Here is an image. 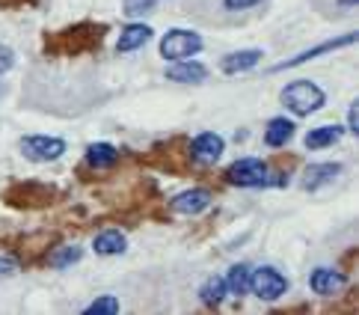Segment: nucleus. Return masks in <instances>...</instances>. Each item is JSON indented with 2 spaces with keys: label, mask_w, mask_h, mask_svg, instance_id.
I'll list each match as a JSON object with an SVG mask.
<instances>
[{
  "label": "nucleus",
  "mask_w": 359,
  "mask_h": 315,
  "mask_svg": "<svg viewBox=\"0 0 359 315\" xmlns=\"http://www.w3.org/2000/svg\"><path fill=\"white\" fill-rule=\"evenodd\" d=\"M282 105H285L294 116H312L320 107L327 105V93L320 90L315 81H291L285 90H282Z\"/></svg>",
  "instance_id": "1"
},
{
  "label": "nucleus",
  "mask_w": 359,
  "mask_h": 315,
  "mask_svg": "<svg viewBox=\"0 0 359 315\" xmlns=\"http://www.w3.org/2000/svg\"><path fill=\"white\" fill-rule=\"evenodd\" d=\"M205 48L202 42V36L196 30H184V27H172V30H166L163 33V39H161V57L163 60H190V57H196L199 51Z\"/></svg>",
  "instance_id": "2"
},
{
  "label": "nucleus",
  "mask_w": 359,
  "mask_h": 315,
  "mask_svg": "<svg viewBox=\"0 0 359 315\" xmlns=\"http://www.w3.org/2000/svg\"><path fill=\"white\" fill-rule=\"evenodd\" d=\"M271 167L262 158H238L232 167L226 170V179L238 185V187H267L276 185V179H271Z\"/></svg>",
  "instance_id": "3"
},
{
  "label": "nucleus",
  "mask_w": 359,
  "mask_h": 315,
  "mask_svg": "<svg viewBox=\"0 0 359 315\" xmlns=\"http://www.w3.org/2000/svg\"><path fill=\"white\" fill-rule=\"evenodd\" d=\"M285 292H288V280H285V274L273 268V264H262V268L250 271V295H255L259 300L273 304V300H279Z\"/></svg>",
  "instance_id": "4"
},
{
  "label": "nucleus",
  "mask_w": 359,
  "mask_h": 315,
  "mask_svg": "<svg viewBox=\"0 0 359 315\" xmlns=\"http://www.w3.org/2000/svg\"><path fill=\"white\" fill-rule=\"evenodd\" d=\"M66 140L62 137H48V134H30L21 140V155L36 163H50L66 155Z\"/></svg>",
  "instance_id": "5"
},
{
  "label": "nucleus",
  "mask_w": 359,
  "mask_h": 315,
  "mask_svg": "<svg viewBox=\"0 0 359 315\" xmlns=\"http://www.w3.org/2000/svg\"><path fill=\"white\" fill-rule=\"evenodd\" d=\"M353 42H356V33H344V36H339V39H327V42H320V45L309 48V51H300L297 57H291V60H282V62H276V66H273L271 72L297 69V66H303V62L318 60L320 54H332V51H339V48H348V45H353Z\"/></svg>",
  "instance_id": "6"
},
{
  "label": "nucleus",
  "mask_w": 359,
  "mask_h": 315,
  "mask_svg": "<svg viewBox=\"0 0 359 315\" xmlns=\"http://www.w3.org/2000/svg\"><path fill=\"white\" fill-rule=\"evenodd\" d=\"M226 152V140L217 131H202L190 143V158L196 163H217Z\"/></svg>",
  "instance_id": "7"
},
{
  "label": "nucleus",
  "mask_w": 359,
  "mask_h": 315,
  "mask_svg": "<svg viewBox=\"0 0 359 315\" xmlns=\"http://www.w3.org/2000/svg\"><path fill=\"white\" fill-rule=\"evenodd\" d=\"M208 206H211V194L205 191V187H190V191L170 199V208L175 214H184V217H196V214H202Z\"/></svg>",
  "instance_id": "8"
},
{
  "label": "nucleus",
  "mask_w": 359,
  "mask_h": 315,
  "mask_svg": "<svg viewBox=\"0 0 359 315\" xmlns=\"http://www.w3.org/2000/svg\"><path fill=\"white\" fill-rule=\"evenodd\" d=\"M348 286V276H344L341 271H332V268H315L309 274V288L315 295L320 297H332V295H339L341 288Z\"/></svg>",
  "instance_id": "9"
},
{
  "label": "nucleus",
  "mask_w": 359,
  "mask_h": 315,
  "mask_svg": "<svg viewBox=\"0 0 359 315\" xmlns=\"http://www.w3.org/2000/svg\"><path fill=\"white\" fill-rule=\"evenodd\" d=\"M341 175V163H336V161H324V163H309L306 167V173H303V187L306 191H320V187H327V185H332Z\"/></svg>",
  "instance_id": "10"
},
{
  "label": "nucleus",
  "mask_w": 359,
  "mask_h": 315,
  "mask_svg": "<svg viewBox=\"0 0 359 315\" xmlns=\"http://www.w3.org/2000/svg\"><path fill=\"white\" fill-rule=\"evenodd\" d=\"M262 57H264L262 48H243V51L226 54L220 60V69H223V74H243V72H252L259 66Z\"/></svg>",
  "instance_id": "11"
},
{
  "label": "nucleus",
  "mask_w": 359,
  "mask_h": 315,
  "mask_svg": "<svg viewBox=\"0 0 359 315\" xmlns=\"http://www.w3.org/2000/svg\"><path fill=\"white\" fill-rule=\"evenodd\" d=\"M166 81H172V83H202V81H208V69L194 57L175 60V66L166 69Z\"/></svg>",
  "instance_id": "12"
},
{
  "label": "nucleus",
  "mask_w": 359,
  "mask_h": 315,
  "mask_svg": "<svg viewBox=\"0 0 359 315\" xmlns=\"http://www.w3.org/2000/svg\"><path fill=\"white\" fill-rule=\"evenodd\" d=\"M151 39V27L143 21H131L128 27L119 33V42H116V54H131V51H140L143 45H149Z\"/></svg>",
  "instance_id": "13"
},
{
  "label": "nucleus",
  "mask_w": 359,
  "mask_h": 315,
  "mask_svg": "<svg viewBox=\"0 0 359 315\" xmlns=\"http://www.w3.org/2000/svg\"><path fill=\"white\" fill-rule=\"evenodd\" d=\"M294 131H297V125H294V119L273 116L271 122H267V128H264V146H271V149H282V146H288V143L294 140Z\"/></svg>",
  "instance_id": "14"
},
{
  "label": "nucleus",
  "mask_w": 359,
  "mask_h": 315,
  "mask_svg": "<svg viewBox=\"0 0 359 315\" xmlns=\"http://www.w3.org/2000/svg\"><path fill=\"white\" fill-rule=\"evenodd\" d=\"M344 137V125H318L306 134V149H327V146H336Z\"/></svg>",
  "instance_id": "15"
},
{
  "label": "nucleus",
  "mask_w": 359,
  "mask_h": 315,
  "mask_svg": "<svg viewBox=\"0 0 359 315\" xmlns=\"http://www.w3.org/2000/svg\"><path fill=\"white\" fill-rule=\"evenodd\" d=\"M93 250L98 256H119V253H125V250H128V238L119 229H104V232L95 235Z\"/></svg>",
  "instance_id": "16"
},
{
  "label": "nucleus",
  "mask_w": 359,
  "mask_h": 315,
  "mask_svg": "<svg viewBox=\"0 0 359 315\" xmlns=\"http://www.w3.org/2000/svg\"><path fill=\"white\" fill-rule=\"evenodd\" d=\"M116 161H119V149L113 143H93L86 149V163L95 167V170H107Z\"/></svg>",
  "instance_id": "17"
},
{
  "label": "nucleus",
  "mask_w": 359,
  "mask_h": 315,
  "mask_svg": "<svg viewBox=\"0 0 359 315\" xmlns=\"http://www.w3.org/2000/svg\"><path fill=\"white\" fill-rule=\"evenodd\" d=\"M250 264H232V268H229V274L223 276L226 280V288H229V295H235V297H243L250 292Z\"/></svg>",
  "instance_id": "18"
},
{
  "label": "nucleus",
  "mask_w": 359,
  "mask_h": 315,
  "mask_svg": "<svg viewBox=\"0 0 359 315\" xmlns=\"http://www.w3.org/2000/svg\"><path fill=\"white\" fill-rule=\"evenodd\" d=\"M226 295H229V288H226L223 276H211V280H205V286L199 288V300L205 307H220Z\"/></svg>",
  "instance_id": "19"
},
{
  "label": "nucleus",
  "mask_w": 359,
  "mask_h": 315,
  "mask_svg": "<svg viewBox=\"0 0 359 315\" xmlns=\"http://www.w3.org/2000/svg\"><path fill=\"white\" fill-rule=\"evenodd\" d=\"M83 259V247H60V250H54V253L48 256V264L50 268H57V271H62V268H72V264H78Z\"/></svg>",
  "instance_id": "20"
},
{
  "label": "nucleus",
  "mask_w": 359,
  "mask_h": 315,
  "mask_svg": "<svg viewBox=\"0 0 359 315\" xmlns=\"http://www.w3.org/2000/svg\"><path fill=\"white\" fill-rule=\"evenodd\" d=\"M122 307H119V297L113 295H101L95 297L89 307H83V315H116Z\"/></svg>",
  "instance_id": "21"
},
{
  "label": "nucleus",
  "mask_w": 359,
  "mask_h": 315,
  "mask_svg": "<svg viewBox=\"0 0 359 315\" xmlns=\"http://www.w3.org/2000/svg\"><path fill=\"white\" fill-rule=\"evenodd\" d=\"M158 6V0H122V12L128 18H140Z\"/></svg>",
  "instance_id": "22"
},
{
  "label": "nucleus",
  "mask_w": 359,
  "mask_h": 315,
  "mask_svg": "<svg viewBox=\"0 0 359 315\" xmlns=\"http://www.w3.org/2000/svg\"><path fill=\"white\" fill-rule=\"evenodd\" d=\"M12 66H15V51H12L9 45H0V78H4Z\"/></svg>",
  "instance_id": "23"
},
{
  "label": "nucleus",
  "mask_w": 359,
  "mask_h": 315,
  "mask_svg": "<svg viewBox=\"0 0 359 315\" xmlns=\"http://www.w3.org/2000/svg\"><path fill=\"white\" fill-rule=\"evenodd\" d=\"M259 4H262V0H223V9L226 12H243V9H252Z\"/></svg>",
  "instance_id": "24"
},
{
  "label": "nucleus",
  "mask_w": 359,
  "mask_h": 315,
  "mask_svg": "<svg viewBox=\"0 0 359 315\" xmlns=\"http://www.w3.org/2000/svg\"><path fill=\"white\" fill-rule=\"evenodd\" d=\"M344 131L359 134V110H356V102L348 107V128H344Z\"/></svg>",
  "instance_id": "25"
},
{
  "label": "nucleus",
  "mask_w": 359,
  "mask_h": 315,
  "mask_svg": "<svg viewBox=\"0 0 359 315\" xmlns=\"http://www.w3.org/2000/svg\"><path fill=\"white\" fill-rule=\"evenodd\" d=\"M18 271V262L12 259V256H0V276H9V274H15Z\"/></svg>",
  "instance_id": "26"
}]
</instances>
